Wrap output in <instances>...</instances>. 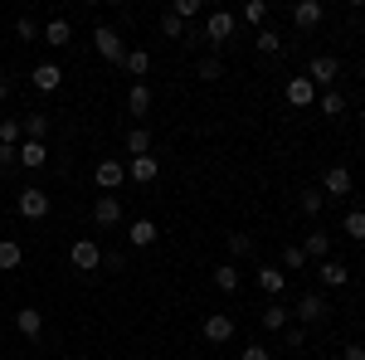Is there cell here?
Here are the masks:
<instances>
[{
	"mask_svg": "<svg viewBox=\"0 0 365 360\" xmlns=\"http://www.w3.org/2000/svg\"><path fill=\"white\" fill-rule=\"evenodd\" d=\"M292 317H297V326H317V322L331 317V302H327L322 292H302V302L292 307Z\"/></svg>",
	"mask_w": 365,
	"mask_h": 360,
	"instance_id": "cell-1",
	"label": "cell"
},
{
	"mask_svg": "<svg viewBox=\"0 0 365 360\" xmlns=\"http://www.w3.org/2000/svg\"><path fill=\"white\" fill-rule=\"evenodd\" d=\"M205 39L220 49V44H229L234 39V10H210L205 15Z\"/></svg>",
	"mask_w": 365,
	"mask_h": 360,
	"instance_id": "cell-2",
	"label": "cell"
},
{
	"mask_svg": "<svg viewBox=\"0 0 365 360\" xmlns=\"http://www.w3.org/2000/svg\"><path fill=\"white\" fill-rule=\"evenodd\" d=\"M68 263H73L78 273H98V268H103V249H98L93 239H73V249H68Z\"/></svg>",
	"mask_w": 365,
	"mask_h": 360,
	"instance_id": "cell-3",
	"label": "cell"
},
{
	"mask_svg": "<svg viewBox=\"0 0 365 360\" xmlns=\"http://www.w3.org/2000/svg\"><path fill=\"white\" fill-rule=\"evenodd\" d=\"M93 49L108 58V63H122V58H127V44L117 39V29H113V25H98V29H93Z\"/></svg>",
	"mask_w": 365,
	"mask_h": 360,
	"instance_id": "cell-4",
	"label": "cell"
},
{
	"mask_svg": "<svg viewBox=\"0 0 365 360\" xmlns=\"http://www.w3.org/2000/svg\"><path fill=\"white\" fill-rule=\"evenodd\" d=\"M307 78H312V88H331L341 78V58L336 54H317L312 68H307Z\"/></svg>",
	"mask_w": 365,
	"mask_h": 360,
	"instance_id": "cell-5",
	"label": "cell"
},
{
	"mask_svg": "<svg viewBox=\"0 0 365 360\" xmlns=\"http://www.w3.org/2000/svg\"><path fill=\"white\" fill-rule=\"evenodd\" d=\"M15 210H20V220H44L49 215V195L39 190V185H29V190H20Z\"/></svg>",
	"mask_w": 365,
	"mask_h": 360,
	"instance_id": "cell-6",
	"label": "cell"
},
{
	"mask_svg": "<svg viewBox=\"0 0 365 360\" xmlns=\"http://www.w3.org/2000/svg\"><path fill=\"white\" fill-rule=\"evenodd\" d=\"M93 224H98V229H117V224H122V200H117V195H98V200H93Z\"/></svg>",
	"mask_w": 365,
	"mask_h": 360,
	"instance_id": "cell-7",
	"label": "cell"
},
{
	"mask_svg": "<svg viewBox=\"0 0 365 360\" xmlns=\"http://www.w3.org/2000/svg\"><path fill=\"white\" fill-rule=\"evenodd\" d=\"M205 341H210V346L234 341V317H229V312H210V317H205Z\"/></svg>",
	"mask_w": 365,
	"mask_h": 360,
	"instance_id": "cell-8",
	"label": "cell"
},
{
	"mask_svg": "<svg viewBox=\"0 0 365 360\" xmlns=\"http://www.w3.org/2000/svg\"><path fill=\"white\" fill-rule=\"evenodd\" d=\"M93 180H98V190H103V195H113L117 185H122V180H127V166H122V161H113V156H108V161H98V170H93Z\"/></svg>",
	"mask_w": 365,
	"mask_h": 360,
	"instance_id": "cell-9",
	"label": "cell"
},
{
	"mask_svg": "<svg viewBox=\"0 0 365 360\" xmlns=\"http://www.w3.org/2000/svg\"><path fill=\"white\" fill-rule=\"evenodd\" d=\"M317 277H322V287H346V282H351V268H346L341 258H322V263H317Z\"/></svg>",
	"mask_w": 365,
	"mask_h": 360,
	"instance_id": "cell-10",
	"label": "cell"
},
{
	"mask_svg": "<svg viewBox=\"0 0 365 360\" xmlns=\"http://www.w3.org/2000/svg\"><path fill=\"white\" fill-rule=\"evenodd\" d=\"M282 98H287V108H312L317 88H312V78H287V88H282Z\"/></svg>",
	"mask_w": 365,
	"mask_h": 360,
	"instance_id": "cell-11",
	"label": "cell"
},
{
	"mask_svg": "<svg viewBox=\"0 0 365 360\" xmlns=\"http://www.w3.org/2000/svg\"><path fill=\"white\" fill-rule=\"evenodd\" d=\"M322 15H327L322 0H302V5H292V25H297V29H317V25H322Z\"/></svg>",
	"mask_w": 365,
	"mask_h": 360,
	"instance_id": "cell-12",
	"label": "cell"
},
{
	"mask_svg": "<svg viewBox=\"0 0 365 360\" xmlns=\"http://www.w3.org/2000/svg\"><path fill=\"white\" fill-rule=\"evenodd\" d=\"M15 331L29 336V341H39V331H44V317H39V307H20V312H15Z\"/></svg>",
	"mask_w": 365,
	"mask_h": 360,
	"instance_id": "cell-13",
	"label": "cell"
},
{
	"mask_svg": "<svg viewBox=\"0 0 365 360\" xmlns=\"http://www.w3.org/2000/svg\"><path fill=\"white\" fill-rule=\"evenodd\" d=\"M258 287H263V292L278 302L282 287H287V273H282V268H273V263H263V268H258Z\"/></svg>",
	"mask_w": 365,
	"mask_h": 360,
	"instance_id": "cell-14",
	"label": "cell"
},
{
	"mask_svg": "<svg viewBox=\"0 0 365 360\" xmlns=\"http://www.w3.org/2000/svg\"><path fill=\"white\" fill-rule=\"evenodd\" d=\"M29 83L39 88V93H54V88L63 83V68H58V63H39V68L29 73Z\"/></svg>",
	"mask_w": 365,
	"mask_h": 360,
	"instance_id": "cell-15",
	"label": "cell"
},
{
	"mask_svg": "<svg viewBox=\"0 0 365 360\" xmlns=\"http://www.w3.org/2000/svg\"><path fill=\"white\" fill-rule=\"evenodd\" d=\"M68 39H73V25H68L63 15H54V20L44 25V44H49V49H63Z\"/></svg>",
	"mask_w": 365,
	"mask_h": 360,
	"instance_id": "cell-16",
	"label": "cell"
},
{
	"mask_svg": "<svg viewBox=\"0 0 365 360\" xmlns=\"http://www.w3.org/2000/svg\"><path fill=\"white\" fill-rule=\"evenodd\" d=\"M322 190L327 195H351V166H331L322 175Z\"/></svg>",
	"mask_w": 365,
	"mask_h": 360,
	"instance_id": "cell-17",
	"label": "cell"
},
{
	"mask_svg": "<svg viewBox=\"0 0 365 360\" xmlns=\"http://www.w3.org/2000/svg\"><path fill=\"white\" fill-rule=\"evenodd\" d=\"M44 161H49L44 141H20V166L25 170H44Z\"/></svg>",
	"mask_w": 365,
	"mask_h": 360,
	"instance_id": "cell-18",
	"label": "cell"
},
{
	"mask_svg": "<svg viewBox=\"0 0 365 360\" xmlns=\"http://www.w3.org/2000/svg\"><path fill=\"white\" fill-rule=\"evenodd\" d=\"M156 156H132V166H127V175H132V180H137V185H151V180H156Z\"/></svg>",
	"mask_w": 365,
	"mask_h": 360,
	"instance_id": "cell-19",
	"label": "cell"
},
{
	"mask_svg": "<svg viewBox=\"0 0 365 360\" xmlns=\"http://www.w3.org/2000/svg\"><path fill=\"white\" fill-rule=\"evenodd\" d=\"M127 244H132V249H151V244H156V224L137 220L132 229H127Z\"/></svg>",
	"mask_w": 365,
	"mask_h": 360,
	"instance_id": "cell-20",
	"label": "cell"
},
{
	"mask_svg": "<svg viewBox=\"0 0 365 360\" xmlns=\"http://www.w3.org/2000/svg\"><path fill=\"white\" fill-rule=\"evenodd\" d=\"M287 317H292V312H287L282 302H268L258 322H263V331H287Z\"/></svg>",
	"mask_w": 365,
	"mask_h": 360,
	"instance_id": "cell-21",
	"label": "cell"
},
{
	"mask_svg": "<svg viewBox=\"0 0 365 360\" xmlns=\"http://www.w3.org/2000/svg\"><path fill=\"white\" fill-rule=\"evenodd\" d=\"M302 253H307L312 263H322V258H331V239H327L322 229H312V234H307V244H302Z\"/></svg>",
	"mask_w": 365,
	"mask_h": 360,
	"instance_id": "cell-22",
	"label": "cell"
},
{
	"mask_svg": "<svg viewBox=\"0 0 365 360\" xmlns=\"http://www.w3.org/2000/svg\"><path fill=\"white\" fill-rule=\"evenodd\" d=\"M20 263H25V249L15 239H0V273H15Z\"/></svg>",
	"mask_w": 365,
	"mask_h": 360,
	"instance_id": "cell-23",
	"label": "cell"
},
{
	"mask_svg": "<svg viewBox=\"0 0 365 360\" xmlns=\"http://www.w3.org/2000/svg\"><path fill=\"white\" fill-rule=\"evenodd\" d=\"M127 112H132V117H146V112H151V88L146 83H132V93H127Z\"/></svg>",
	"mask_w": 365,
	"mask_h": 360,
	"instance_id": "cell-24",
	"label": "cell"
},
{
	"mask_svg": "<svg viewBox=\"0 0 365 360\" xmlns=\"http://www.w3.org/2000/svg\"><path fill=\"white\" fill-rule=\"evenodd\" d=\"M20 132H25V141H44L49 137V117L44 112H29L25 122H20Z\"/></svg>",
	"mask_w": 365,
	"mask_h": 360,
	"instance_id": "cell-25",
	"label": "cell"
},
{
	"mask_svg": "<svg viewBox=\"0 0 365 360\" xmlns=\"http://www.w3.org/2000/svg\"><path fill=\"white\" fill-rule=\"evenodd\" d=\"M122 68H127V73H132V78H146V68H151V54H146V49H127V58H122Z\"/></svg>",
	"mask_w": 365,
	"mask_h": 360,
	"instance_id": "cell-26",
	"label": "cell"
},
{
	"mask_svg": "<svg viewBox=\"0 0 365 360\" xmlns=\"http://www.w3.org/2000/svg\"><path fill=\"white\" fill-rule=\"evenodd\" d=\"M239 282H244V273H239L234 263H220V268H215V287H220V292H239Z\"/></svg>",
	"mask_w": 365,
	"mask_h": 360,
	"instance_id": "cell-27",
	"label": "cell"
},
{
	"mask_svg": "<svg viewBox=\"0 0 365 360\" xmlns=\"http://www.w3.org/2000/svg\"><path fill=\"white\" fill-rule=\"evenodd\" d=\"M341 234H346V239H356V244H365V210H346Z\"/></svg>",
	"mask_w": 365,
	"mask_h": 360,
	"instance_id": "cell-28",
	"label": "cell"
},
{
	"mask_svg": "<svg viewBox=\"0 0 365 360\" xmlns=\"http://www.w3.org/2000/svg\"><path fill=\"white\" fill-rule=\"evenodd\" d=\"M127 156H151V132L146 127H132L127 132Z\"/></svg>",
	"mask_w": 365,
	"mask_h": 360,
	"instance_id": "cell-29",
	"label": "cell"
},
{
	"mask_svg": "<svg viewBox=\"0 0 365 360\" xmlns=\"http://www.w3.org/2000/svg\"><path fill=\"white\" fill-rule=\"evenodd\" d=\"M253 49H258V54H278V49H282L278 29H258V34H253Z\"/></svg>",
	"mask_w": 365,
	"mask_h": 360,
	"instance_id": "cell-30",
	"label": "cell"
},
{
	"mask_svg": "<svg viewBox=\"0 0 365 360\" xmlns=\"http://www.w3.org/2000/svg\"><path fill=\"white\" fill-rule=\"evenodd\" d=\"M195 73H200V78H205V83H215V78H225V63H220V58H215V54H205V58H200V63H195Z\"/></svg>",
	"mask_w": 365,
	"mask_h": 360,
	"instance_id": "cell-31",
	"label": "cell"
},
{
	"mask_svg": "<svg viewBox=\"0 0 365 360\" xmlns=\"http://www.w3.org/2000/svg\"><path fill=\"white\" fill-rule=\"evenodd\" d=\"M225 244H229V258H249L253 253V234H229Z\"/></svg>",
	"mask_w": 365,
	"mask_h": 360,
	"instance_id": "cell-32",
	"label": "cell"
},
{
	"mask_svg": "<svg viewBox=\"0 0 365 360\" xmlns=\"http://www.w3.org/2000/svg\"><path fill=\"white\" fill-rule=\"evenodd\" d=\"M297 205H302V215H307V220H317V215H322V205H327V195H322V190H307Z\"/></svg>",
	"mask_w": 365,
	"mask_h": 360,
	"instance_id": "cell-33",
	"label": "cell"
},
{
	"mask_svg": "<svg viewBox=\"0 0 365 360\" xmlns=\"http://www.w3.org/2000/svg\"><path fill=\"white\" fill-rule=\"evenodd\" d=\"M341 112H346V98H341L336 88H331V93H322V117H341Z\"/></svg>",
	"mask_w": 365,
	"mask_h": 360,
	"instance_id": "cell-34",
	"label": "cell"
},
{
	"mask_svg": "<svg viewBox=\"0 0 365 360\" xmlns=\"http://www.w3.org/2000/svg\"><path fill=\"white\" fill-rule=\"evenodd\" d=\"M170 15H175L180 25H185V20H195V15H200V0H175V5H170Z\"/></svg>",
	"mask_w": 365,
	"mask_h": 360,
	"instance_id": "cell-35",
	"label": "cell"
},
{
	"mask_svg": "<svg viewBox=\"0 0 365 360\" xmlns=\"http://www.w3.org/2000/svg\"><path fill=\"white\" fill-rule=\"evenodd\" d=\"M282 268H307V253H302V244H287V249H282Z\"/></svg>",
	"mask_w": 365,
	"mask_h": 360,
	"instance_id": "cell-36",
	"label": "cell"
},
{
	"mask_svg": "<svg viewBox=\"0 0 365 360\" xmlns=\"http://www.w3.org/2000/svg\"><path fill=\"white\" fill-rule=\"evenodd\" d=\"M244 20H249V25H263V20H268V0H249V5H244Z\"/></svg>",
	"mask_w": 365,
	"mask_h": 360,
	"instance_id": "cell-37",
	"label": "cell"
},
{
	"mask_svg": "<svg viewBox=\"0 0 365 360\" xmlns=\"http://www.w3.org/2000/svg\"><path fill=\"white\" fill-rule=\"evenodd\" d=\"M25 132H20V122H0V146H20Z\"/></svg>",
	"mask_w": 365,
	"mask_h": 360,
	"instance_id": "cell-38",
	"label": "cell"
},
{
	"mask_svg": "<svg viewBox=\"0 0 365 360\" xmlns=\"http://www.w3.org/2000/svg\"><path fill=\"white\" fill-rule=\"evenodd\" d=\"M161 34H166V39H185V25L166 10V15H161Z\"/></svg>",
	"mask_w": 365,
	"mask_h": 360,
	"instance_id": "cell-39",
	"label": "cell"
},
{
	"mask_svg": "<svg viewBox=\"0 0 365 360\" xmlns=\"http://www.w3.org/2000/svg\"><path fill=\"white\" fill-rule=\"evenodd\" d=\"M20 166V146H0V175Z\"/></svg>",
	"mask_w": 365,
	"mask_h": 360,
	"instance_id": "cell-40",
	"label": "cell"
},
{
	"mask_svg": "<svg viewBox=\"0 0 365 360\" xmlns=\"http://www.w3.org/2000/svg\"><path fill=\"white\" fill-rule=\"evenodd\" d=\"M15 34H20V39H39V25H34L29 15H20V20H15Z\"/></svg>",
	"mask_w": 365,
	"mask_h": 360,
	"instance_id": "cell-41",
	"label": "cell"
},
{
	"mask_svg": "<svg viewBox=\"0 0 365 360\" xmlns=\"http://www.w3.org/2000/svg\"><path fill=\"white\" fill-rule=\"evenodd\" d=\"M282 341H287V351H297V346L307 341V326H287V331H282Z\"/></svg>",
	"mask_w": 365,
	"mask_h": 360,
	"instance_id": "cell-42",
	"label": "cell"
},
{
	"mask_svg": "<svg viewBox=\"0 0 365 360\" xmlns=\"http://www.w3.org/2000/svg\"><path fill=\"white\" fill-rule=\"evenodd\" d=\"M341 360H365V346H361V341H346V351H341Z\"/></svg>",
	"mask_w": 365,
	"mask_h": 360,
	"instance_id": "cell-43",
	"label": "cell"
},
{
	"mask_svg": "<svg viewBox=\"0 0 365 360\" xmlns=\"http://www.w3.org/2000/svg\"><path fill=\"white\" fill-rule=\"evenodd\" d=\"M244 360H268V346H258V341H253V346H244Z\"/></svg>",
	"mask_w": 365,
	"mask_h": 360,
	"instance_id": "cell-44",
	"label": "cell"
},
{
	"mask_svg": "<svg viewBox=\"0 0 365 360\" xmlns=\"http://www.w3.org/2000/svg\"><path fill=\"white\" fill-rule=\"evenodd\" d=\"M5 98H10V83H5V78H0V103H5Z\"/></svg>",
	"mask_w": 365,
	"mask_h": 360,
	"instance_id": "cell-45",
	"label": "cell"
}]
</instances>
